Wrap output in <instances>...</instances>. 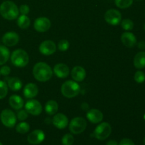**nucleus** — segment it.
<instances>
[{
  "label": "nucleus",
  "mask_w": 145,
  "mask_h": 145,
  "mask_svg": "<svg viewBox=\"0 0 145 145\" xmlns=\"http://www.w3.org/2000/svg\"><path fill=\"white\" fill-rule=\"evenodd\" d=\"M33 74L37 81L45 82L52 78L53 71L48 64L40 62L34 65L33 69Z\"/></svg>",
  "instance_id": "f257e3e1"
},
{
  "label": "nucleus",
  "mask_w": 145,
  "mask_h": 145,
  "mask_svg": "<svg viewBox=\"0 0 145 145\" xmlns=\"http://www.w3.org/2000/svg\"><path fill=\"white\" fill-rule=\"evenodd\" d=\"M0 14L7 20H14L19 15V10L16 4L12 1H3L0 5Z\"/></svg>",
  "instance_id": "f03ea898"
},
{
  "label": "nucleus",
  "mask_w": 145,
  "mask_h": 145,
  "mask_svg": "<svg viewBox=\"0 0 145 145\" xmlns=\"http://www.w3.org/2000/svg\"><path fill=\"white\" fill-rule=\"evenodd\" d=\"M81 87L79 84L75 81L68 80L61 86V92L65 97L72 99L80 93Z\"/></svg>",
  "instance_id": "7ed1b4c3"
},
{
  "label": "nucleus",
  "mask_w": 145,
  "mask_h": 145,
  "mask_svg": "<svg viewBox=\"0 0 145 145\" xmlns=\"http://www.w3.org/2000/svg\"><path fill=\"white\" fill-rule=\"evenodd\" d=\"M11 61L16 67H25L29 62V56L24 50L17 49L11 53Z\"/></svg>",
  "instance_id": "20e7f679"
},
{
  "label": "nucleus",
  "mask_w": 145,
  "mask_h": 145,
  "mask_svg": "<svg viewBox=\"0 0 145 145\" xmlns=\"http://www.w3.org/2000/svg\"><path fill=\"white\" fill-rule=\"evenodd\" d=\"M86 120L82 117L74 118L69 125V131L74 135H79L83 133L86 128Z\"/></svg>",
  "instance_id": "39448f33"
},
{
  "label": "nucleus",
  "mask_w": 145,
  "mask_h": 145,
  "mask_svg": "<svg viewBox=\"0 0 145 145\" xmlns=\"http://www.w3.org/2000/svg\"><path fill=\"white\" fill-rule=\"evenodd\" d=\"M112 133V127L108 123H100L93 131V135L97 140L103 141L106 140Z\"/></svg>",
  "instance_id": "423d86ee"
},
{
  "label": "nucleus",
  "mask_w": 145,
  "mask_h": 145,
  "mask_svg": "<svg viewBox=\"0 0 145 145\" xmlns=\"http://www.w3.org/2000/svg\"><path fill=\"white\" fill-rule=\"evenodd\" d=\"M0 120L5 127L12 128L16 125L17 118L16 114L12 110L10 109H4L1 112Z\"/></svg>",
  "instance_id": "0eeeda50"
},
{
  "label": "nucleus",
  "mask_w": 145,
  "mask_h": 145,
  "mask_svg": "<svg viewBox=\"0 0 145 145\" xmlns=\"http://www.w3.org/2000/svg\"><path fill=\"white\" fill-rule=\"evenodd\" d=\"M104 19L110 25H117L121 22L122 14L116 8H110L105 13Z\"/></svg>",
  "instance_id": "6e6552de"
},
{
  "label": "nucleus",
  "mask_w": 145,
  "mask_h": 145,
  "mask_svg": "<svg viewBox=\"0 0 145 145\" xmlns=\"http://www.w3.org/2000/svg\"><path fill=\"white\" fill-rule=\"evenodd\" d=\"M25 110L27 113L33 116H38L42 111V106L38 101L31 99L25 104Z\"/></svg>",
  "instance_id": "1a4fd4ad"
},
{
  "label": "nucleus",
  "mask_w": 145,
  "mask_h": 145,
  "mask_svg": "<svg viewBox=\"0 0 145 145\" xmlns=\"http://www.w3.org/2000/svg\"><path fill=\"white\" fill-rule=\"evenodd\" d=\"M57 46L55 42L50 40L42 41L39 46V51L45 56L52 55L56 52Z\"/></svg>",
  "instance_id": "9d476101"
},
{
  "label": "nucleus",
  "mask_w": 145,
  "mask_h": 145,
  "mask_svg": "<svg viewBox=\"0 0 145 145\" xmlns=\"http://www.w3.org/2000/svg\"><path fill=\"white\" fill-rule=\"evenodd\" d=\"M34 28L39 33H44L48 31L51 27V22L49 18L46 17H39L34 21Z\"/></svg>",
  "instance_id": "9b49d317"
},
{
  "label": "nucleus",
  "mask_w": 145,
  "mask_h": 145,
  "mask_svg": "<svg viewBox=\"0 0 145 145\" xmlns=\"http://www.w3.org/2000/svg\"><path fill=\"white\" fill-rule=\"evenodd\" d=\"M1 40L5 46H15L19 41V35L14 31H8L3 35Z\"/></svg>",
  "instance_id": "f8f14e48"
},
{
  "label": "nucleus",
  "mask_w": 145,
  "mask_h": 145,
  "mask_svg": "<svg viewBox=\"0 0 145 145\" xmlns=\"http://www.w3.org/2000/svg\"><path fill=\"white\" fill-rule=\"evenodd\" d=\"M45 135L42 130H35L31 132L27 137V140L31 144H39L44 141Z\"/></svg>",
  "instance_id": "ddd939ff"
},
{
  "label": "nucleus",
  "mask_w": 145,
  "mask_h": 145,
  "mask_svg": "<svg viewBox=\"0 0 145 145\" xmlns=\"http://www.w3.org/2000/svg\"><path fill=\"white\" fill-rule=\"evenodd\" d=\"M52 123L55 127L59 130L66 128L69 124L68 118L63 113H57L52 119Z\"/></svg>",
  "instance_id": "4468645a"
},
{
  "label": "nucleus",
  "mask_w": 145,
  "mask_h": 145,
  "mask_svg": "<svg viewBox=\"0 0 145 145\" xmlns=\"http://www.w3.org/2000/svg\"><path fill=\"white\" fill-rule=\"evenodd\" d=\"M86 118L89 122L93 124H97L101 123L103 119V114L99 109H91L87 111Z\"/></svg>",
  "instance_id": "2eb2a0df"
},
{
  "label": "nucleus",
  "mask_w": 145,
  "mask_h": 145,
  "mask_svg": "<svg viewBox=\"0 0 145 145\" xmlns=\"http://www.w3.org/2000/svg\"><path fill=\"white\" fill-rule=\"evenodd\" d=\"M121 42L127 48H133L137 44V38L136 36L129 31L123 33L121 35Z\"/></svg>",
  "instance_id": "dca6fc26"
},
{
  "label": "nucleus",
  "mask_w": 145,
  "mask_h": 145,
  "mask_svg": "<svg viewBox=\"0 0 145 145\" xmlns=\"http://www.w3.org/2000/svg\"><path fill=\"white\" fill-rule=\"evenodd\" d=\"M53 72L58 78L65 79L69 76L70 71L67 65L63 63H59L55 65L53 68Z\"/></svg>",
  "instance_id": "f3484780"
},
{
  "label": "nucleus",
  "mask_w": 145,
  "mask_h": 145,
  "mask_svg": "<svg viewBox=\"0 0 145 145\" xmlns=\"http://www.w3.org/2000/svg\"><path fill=\"white\" fill-rule=\"evenodd\" d=\"M71 76L75 82H83L86 76V70L81 66H75L71 72Z\"/></svg>",
  "instance_id": "a211bd4d"
},
{
  "label": "nucleus",
  "mask_w": 145,
  "mask_h": 145,
  "mask_svg": "<svg viewBox=\"0 0 145 145\" xmlns=\"http://www.w3.org/2000/svg\"><path fill=\"white\" fill-rule=\"evenodd\" d=\"M39 89L38 86L34 83H28L24 89V95L26 99H32L38 95Z\"/></svg>",
  "instance_id": "6ab92c4d"
},
{
  "label": "nucleus",
  "mask_w": 145,
  "mask_h": 145,
  "mask_svg": "<svg viewBox=\"0 0 145 145\" xmlns=\"http://www.w3.org/2000/svg\"><path fill=\"white\" fill-rule=\"evenodd\" d=\"M8 103L14 110H20L24 106V100L18 95H12L8 99Z\"/></svg>",
  "instance_id": "aec40b11"
},
{
  "label": "nucleus",
  "mask_w": 145,
  "mask_h": 145,
  "mask_svg": "<svg viewBox=\"0 0 145 145\" xmlns=\"http://www.w3.org/2000/svg\"><path fill=\"white\" fill-rule=\"evenodd\" d=\"M134 66L138 69L145 68V51H140L134 57Z\"/></svg>",
  "instance_id": "412c9836"
},
{
  "label": "nucleus",
  "mask_w": 145,
  "mask_h": 145,
  "mask_svg": "<svg viewBox=\"0 0 145 145\" xmlns=\"http://www.w3.org/2000/svg\"><path fill=\"white\" fill-rule=\"evenodd\" d=\"M7 86L11 90L14 91H18L22 88V82L18 77H10L7 80Z\"/></svg>",
  "instance_id": "4be33fe9"
},
{
  "label": "nucleus",
  "mask_w": 145,
  "mask_h": 145,
  "mask_svg": "<svg viewBox=\"0 0 145 145\" xmlns=\"http://www.w3.org/2000/svg\"><path fill=\"white\" fill-rule=\"evenodd\" d=\"M58 108H59L58 103L55 101L50 100L45 103V110L47 114L49 116H53V115L56 114Z\"/></svg>",
  "instance_id": "5701e85b"
},
{
  "label": "nucleus",
  "mask_w": 145,
  "mask_h": 145,
  "mask_svg": "<svg viewBox=\"0 0 145 145\" xmlns=\"http://www.w3.org/2000/svg\"><path fill=\"white\" fill-rule=\"evenodd\" d=\"M10 57V52L5 45H0V66L4 65Z\"/></svg>",
  "instance_id": "b1692460"
},
{
  "label": "nucleus",
  "mask_w": 145,
  "mask_h": 145,
  "mask_svg": "<svg viewBox=\"0 0 145 145\" xmlns=\"http://www.w3.org/2000/svg\"><path fill=\"white\" fill-rule=\"evenodd\" d=\"M17 25L21 29H26L31 25V20L27 15L21 14L17 19Z\"/></svg>",
  "instance_id": "393cba45"
},
{
  "label": "nucleus",
  "mask_w": 145,
  "mask_h": 145,
  "mask_svg": "<svg viewBox=\"0 0 145 145\" xmlns=\"http://www.w3.org/2000/svg\"><path fill=\"white\" fill-rule=\"evenodd\" d=\"M16 130L19 134H25L30 130V125L26 122H21L16 126Z\"/></svg>",
  "instance_id": "a878e982"
},
{
  "label": "nucleus",
  "mask_w": 145,
  "mask_h": 145,
  "mask_svg": "<svg viewBox=\"0 0 145 145\" xmlns=\"http://www.w3.org/2000/svg\"><path fill=\"white\" fill-rule=\"evenodd\" d=\"M133 0H115L116 7L120 8H127L133 4Z\"/></svg>",
  "instance_id": "bb28decb"
},
{
  "label": "nucleus",
  "mask_w": 145,
  "mask_h": 145,
  "mask_svg": "<svg viewBox=\"0 0 145 145\" xmlns=\"http://www.w3.org/2000/svg\"><path fill=\"white\" fill-rule=\"evenodd\" d=\"M121 27L123 28V29L127 31H131L134 28V23L131 19L125 18V19H123V21H121Z\"/></svg>",
  "instance_id": "cd10ccee"
},
{
  "label": "nucleus",
  "mask_w": 145,
  "mask_h": 145,
  "mask_svg": "<svg viewBox=\"0 0 145 145\" xmlns=\"http://www.w3.org/2000/svg\"><path fill=\"white\" fill-rule=\"evenodd\" d=\"M8 87L7 84L4 81H0V99H3L8 93Z\"/></svg>",
  "instance_id": "c85d7f7f"
},
{
  "label": "nucleus",
  "mask_w": 145,
  "mask_h": 145,
  "mask_svg": "<svg viewBox=\"0 0 145 145\" xmlns=\"http://www.w3.org/2000/svg\"><path fill=\"white\" fill-rule=\"evenodd\" d=\"M74 139L73 135L72 134H65L62 138V145H72Z\"/></svg>",
  "instance_id": "c756f323"
},
{
  "label": "nucleus",
  "mask_w": 145,
  "mask_h": 145,
  "mask_svg": "<svg viewBox=\"0 0 145 145\" xmlns=\"http://www.w3.org/2000/svg\"><path fill=\"white\" fill-rule=\"evenodd\" d=\"M135 81L137 82V84H142L143 82H145V74L142 71L139 70L137 71L135 74L134 76Z\"/></svg>",
  "instance_id": "7c9ffc66"
},
{
  "label": "nucleus",
  "mask_w": 145,
  "mask_h": 145,
  "mask_svg": "<svg viewBox=\"0 0 145 145\" xmlns=\"http://www.w3.org/2000/svg\"><path fill=\"white\" fill-rule=\"evenodd\" d=\"M58 50L62 52H65L69 48V42L67 40H61L57 44Z\"/></svg>",
  "instance_id": "2f4dec72"
},
{
  "label": "nucleus",
  "mask_w": 145,
  "mask_h": 145,
  "mask_svg": "<svg viewBox=\"0 0 145 145\" xmlns=\"http://www.w3.org/2000/svg\"><path fill=\"white\" fill-rule=\"evenodd\" d=\"M28 113L25 110H22V109H20L18 110V111L17 112L16 118L20 120V121H24V120H26L28 118Z\"/></svg>",
  "instance_id": "473e14b6"
},
{
  "label": "nucleus",
  "mask_w": 145,
  "mask_h": 145,
  "mask_svg": "<svg viewBox=\"0 0 145 145\" xmlns=\"http://www.w3.org/2000/svg\"><path fill=\"white\" fill-rule=\"evenodd\" d=\"M10 73H11V69H10V67L8 66L4 65V66H2L0 68V74L2 76H8Z\"/></svg>",
  "instance_id": "72a5a7b5"
},
{
  "label": "nucleus",
  "mask_w": 145,
  "mask_h": 145,
  "mask_svg": "<svg viewBox=\"0 0 145 145\" xmlns=\"http://www.w3.org/2000/svg\"><path fill=\"white\" fill-rule=\"evenodd\" d=\"M18 10L22 15H27L29 13L30 8L27 4H22V5L20 6Z\"/></svg>",
  "instance_id": "f704fd0d"
},
{
  "label": "nucleus",
  "mask_w": 145,
  "mask_h": 145,
  "mask_svg": "<svg viewBox=\"0 0 145 145\" xmlns=\"http://www.w3.org/2000/svg\"><path fill=\"white\" fill-rule=\"evenodd\" d=\"M118 145H135L134 142L128 138H124L120 142Z\"/></svg>",
  "instance_id": "c9c22d12"
},
{
  "label": "nucleus",
  "mask_w": 145,
  "mask_h": 145,
  "mask_svg": "<svg viewBox=\"0 0 145 145\" xmlns=\"http://www.w3.org/2000/svg\"><path fill=\"white\" fill-rule=\"evenodd\" d=\"M137 47L140 50H141L142 51H144L145 50V41L144 40H141L137 43Z\"/></svg>",
  "instance_id": "e433bc0d"
},
{
  "label": "nucleus",
  "mask_w": 145,
  "mask_h": 145,
  "mask_svg": "<svg viewBox=\"0 0 145 145\" xmlns=\"http://www.w3.org/2000/svg\"><path fill=\"white\" fill-rule=\"evenodd\" d=\"M89 108V106L87 103H83L82 104V109L84 110H86V111H88Z\"/></svg>",
  "instance_id": "4c0bfd02"
},
{
  "label": "nucleus",
  "mask_w": 145,
  "mask_h": 145,
  "mask_svg": "<svg viewBox=\"0 0 145 145\" xmlns=\"http://www.w3.org/2000/svg\"><path fill=\"white\" fill-rule=\"evenodd\" d=\"M106 145H118V143L117 141L114 140H109L107 143H106Z\"/></svg>",
  "instance_id": "58836bf2"
},
{
  "label": "nucleus",
  "mask_w": 145,
  "mask_h": 145,
  "mask_svg": "<svg viewBox=\"0 0 145 145\" xmlns=\"http://www.w3.org/2000/svg\"><path fill=\"white\" fill-rule=\"evenodd\" d=\"M52 120L51 119H50L49 118H48L45 119V123H47V124H50V123H52Z\"/></svg>",
  "instance_id": "ea45409f"
},
{
  "label": "nucleus",
  "mask_w": 145,
  "mask_h": 145,
  "mask_svg": "<svg viewBox=\"0 0 145 145\" xmlns=\"http://www.w3.org/2000/svg\"><path fill=\"white\" fill-rule=\"evenodd\" d=\"M143 144H144V145H145V137H144V140H143Z\"/></svg>",
  "instance_id": "a19ab883"
},
{
  "label": "nucleus",
  "mask_w": 145,
  "mask_h": 145,
  "mask_svg": "<svg viewBox=\"0 0 145 145\" xmlns=\"http://www.w3.org/2000/svg\"><path fill=\"white\" fill-rule=\"evenodd\" d=\"M143 28H144V31H145V24H144V26H143Z\"/></svg>",
  "instance_id": "79ce46f5"
},
{
  "label": "nucleus",
  "mask_w": 145,
  "mask_h": 145,
  "mask_svg": "<svg viewBox=\"0 0 145 145\" xmlns=\"http://www.w3.org/2000/svg\"><path fill=\"white\" fill-rule=\"evenodd\" d=\"M0 145H3V144L1 142H0Z\"/></svg>",
  "instance_id": "37998d69"
},
{
  "label": "nucleus",
  "mask_w": 145,
  "mask_h": 145,
  "mask_svg": "<svg viewBox=\"0 0 145 145\" xmlns=\"http://www.w3.org/2000/svg\"><path fill=\"white\" fill-rule=\"evenodd\" d=\"M144 120H145V114L144 115Z\"/></svg>",
  "instance_id": "c03bdc74"
},
{
  "label": "nucleus",
  "mask_w": 145,
  "mask_h": 145,
  "mask_svg": "<svg viewBox=\"0 0 145 145\" xmlns=\"http://www.w3.org/2000/svg\"><path fill=\"white\" fill-rule=\"evenodd\" d=\"M139 1H142V0H139Z\"/></svg>",
  "instance_id": "a18cd8bd"
},
{
  "label": "nucleus",
  "mask_w": 145,
  "mask_h": 145,
  "mask_svg": "<svg viewBox=\"0 0 145 145\" xmlns=\"http://www.w3.org/2000/svg\"><path fill=\"white\" fill-rule=\"evenodd\" d=\"M0 75H1V74H0Z\"/></svg>",
  "instance_id": "49530a36"
}]
</instances>
